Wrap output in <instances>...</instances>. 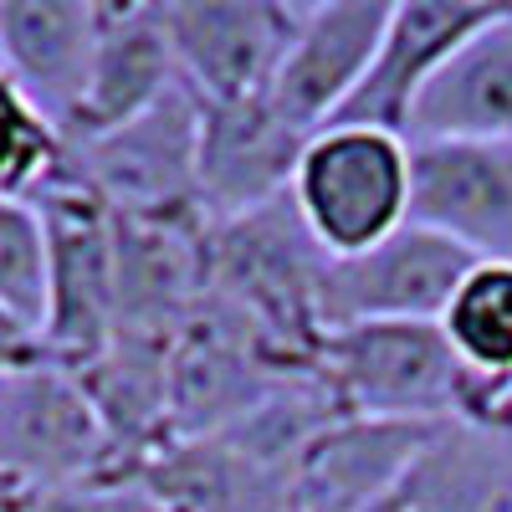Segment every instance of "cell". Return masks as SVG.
Returning <instances> with one entry per match:
<instances>
[{
    "label": "cell",
    "instance_id": "1",
    "mask_svg": "<svg viewBox=\"0 0 512 512\" xmlns=\"http://www.w3.org/2000/svg\"><path fill=\"white\" fill-rule=\"evenodd\" d=\"M313 384L333 415L431 425V431L502 436L497 400L461 369L441 323H349L323 328L313 349Z\"/></svg>",
    "mask_w": 512,
    "mask_h": 512
},
{
    "label": "cell",
    "instance_id": "2",
    "mask_svg": "<svg viewBox=\"0 0 512 512\" xmlns=\"http://www.w3.org/2000/svg\"><path fill=\"white\" fill-rule=\"evenodd\" d=\"M287 205L323 262L390 241L410 226V139L374 123H328L308 134Z\"/></svg>",
    "mask_w": 512,
    "mask_h": 512
},
{
    "label": "cell",
    "instance_id": "3",
    "mask_svg": "<svg viewBox=\"0 0 512 512\" xmlns=\"http://www.w3.org/2000/svg\"><path fill=\"white\" fill-rule=\"evenodd\" d=\"M41 236H47V303H41V344L52 364L88 369L113 344L118 292H113V210L57 175L31 195Z\"/></svg>",
    "mask_w": 512,
    "mask_h": 512
},
{
    "label": "cell",
    "instance_id": "4",
    "mask_svg": "<svg viewBox=\"0 0 512 512\" xmlns=\"http://www.w3.org/2000/svg\"><path fill=\"white\" fill-rule=\"evenodd\" d=\"M128 477L123 451L72 369L0 374V487H62Z\"/></svg>",
    "mask_w": 512,
    "mask_h": 512
},
{
    "label": "cell",
    "instance_id": "5",
    "mask_svg": "<svg viewBox=\"0 0 512 512\" xmlns=\"http://www.w3.org/2000/svg\"><path fill=\"white\" fill-rule=\"evenodd\" d=\"M195 144L200 98L180 82L134 123L88 144H62V175L93 190L113 216H180L195 210Z\"/></svg>",
    "mask_w": 512,
    "mask_h": 512
},
{
    "label": "cell",
    "instance_id": "6",
    "mask_svg": "<svg viewBox=\"0 0 512 512\" xmlns=\"http://www.w3.org/2000/svg\"><path fill=\"white\" fill-rule=\"evenodd\" d=\"M303 11L297 0H159L169 57L200 103L267 98Z\"/></svg>",
    "mask_w": 512,
    "mask_h": 512
},
{
    "label": "cell",
    "instance_id": "7",
    "mask_svg": "<svg viewBox=\"0 0 512 512\" xmlns=\"http://www.w3.org/2000/svg\"><path fill=\"white\" fill-rule=\"evenodd\" d=\"M477 256L456 241L405 226L390 241H379L349 262H328L318 282V323L349 328V323H441L456 282L472 272Z\"/></svg>",
    "mask_w": 512,
    "mask_h": 512
},
{
    "label": "cell",
    "instance_id": "8",
    "mask_svg": "<svg viewBox=\"0 0 512 512\" xmlns=\"http://www.w3.org/2000/svg\"><path fill=\"white\" fill-rule=\"evenodd\" d=\"M308 134L267 103H200V144H195V210L205 226H226L256 216L292 190V169Z\"/></svg>",
    "mask_w": 512,
    "mask_h": 512
},
{
    "label": "cell",
    "instance_id": "9",
    "mask_svg": "<svg viewBox=\"0 0 512 512\" xmlns=\"http://www.w3.org/2000/svg\"><path fill=\"white\" fill-rule=\"evenodd\" d=\"M436 441L441 431L431 425L333 415L297 451L282 512H374L410 482Z\"/></svg>",
    "mask_w": 512,
    "mask_h": 512
},
{
    "label": "cell",
    "instance_id": "10",
    "mask_svg": "<svg viewBox=\"0 0 512 512\" xmlns=\"http://www.w3.org/2000/svg\"><path fill=\"white\" fill-rule=\"evenodd\" d=\"M390 6L395 0H323L303 11V26L267 88V103L297 134H318L349 108L379 52Z\"/></svg>",
    "mask_w": 512,
    "mask_h": 512
},
{
    "label": "cell",
    "instance_id": "11",
    "mask_svg": "<svg viewBox=\"0 0 512 512\" xmlns=\"http://www.w3.org/2000/svg\"><path fill=\"white\" fill-rule=\"evenodd\" d=\"M410 221L512 262V144H410Z\"/></svg>",
    "mask_w": 512,
    "mask_h": 512
},
{
    "label": "cell",
    "instance_id": "12",
    "mask_svg": "<svg viewBox=\"0 0 512 512\" xmlns=\"http://www.w3.org/2000/svg\"><path fill=\"white\" fill-rule=\"evenodd\" d=\"M497 11L502 6H492V0H395L359 93L333 123H374V128H390V134H405L425 82Z\"/></svg>",
    "mask_w": 512,
    "mask_h": 512
},
{
    "label": "cell",
    "instance_id": "13",
    "mask_svg": "<svg viewBox=\"0 0 512 512\" xmlns=\"http://www.w3.org/2000/svg\"><path fill=\"white\" fill-rule=\"evenodd\" d=\"M103 6L98 0H0V72L57 134L88 93Z\"/></svg>",
    "mask_w": 512,
    "mask_h": 512
},
{
    "label": "cell",
    "instance_id": "14",
    "mask_svg": "<svg viewBox=\"0 0 512 512\" xmlns=\"http://www.w3.org/2000/svg\"><path fill=\"white\" fill-rule=\"evenodd\" d=\"M410 144H512V6L472 31L410 108Z\"/></svg>",
    "mask_w": 512,
    "mask_h": 512
},
{
    "label": "cell",
    "instance_id": "15",
    "mask_svg": "<svg viewBox=\"0 0 512 512\" xmlns=\"http://www.w3.org/2000/svg\"><path fill=\"white\" fill-rule=\"evenodd\" d=\"M175 88H180V72H175V57H169L159 6H103L88 93H82L62 144L103 139L113 128L134 123L139 113H149Z\"/></svg>",
    "mask_w": 512,
    "mask_h": 512
},
{
    "label": "cell",
    "instance_id": "16",
    "mask_svg": "<svg viewBox=\"0 0 512 512\" xmlns=\"http://www.w3.org/2000/svg\"><path fill=\"white\" fill-rule=\"evenodd\" d=\"M441 333L461 369L497 400V415L507 420L512 395V262H472L441 308Z\"/></svg>",
    "mask_w": 512,
    "mask_h": 512
},
{
    "label": "cell",
    "instance_id": "17",
    "mask_svg": "<svg viewBox=\"0 0 512 512\" xmlns=\"http://www.w3.org/2000/svg\"><path fill=\"white\" fill-rule=\"evenodd\" d=\"M62 164V134L0 72V195L31 200Z\"/></svg>",
    "mask_w": 512,
    "mask_h": 512
},
{
    "label": "cell",
    "instance_id": "18",
    "mask_svg": "<svg viewBox=\"0 0 512 512\" xmlns=\"http://www.w3.org/2000/svg\"><path fill=\"white\" fill-rule=\"evenodd\" d=\"M0 303L41 328L47 303V236L31 200L0 195Z\"/></svg>",
    "mask_w": 512,
    "mask_h": 512
},
{
    "label": "cell",
    "instance_id": "19",
    "mask_svg": "<svg viewBox=\"0 0 512 512\" xmlns=\"http://www.w3.org/2000/svg\"><path fill=\"white\" fill-rule=\"evenodd\" d=\"M41 364H52L47 344H41V328L0 303V374H26Z\"/></svg>",
    "mask_w": 512,
    "mask_h": 512
},
{
    "label": "cell",
    "instance_id": "20",
    "mask_svg": "<svg viewBox=\"0 0 512 512\" xmlns=\"http://www.w3.org/2000/svg\"><path fill=\"white\" fill-rule=\"evenodd\" d=\"M502 436H512V395H507V420H502Z\"/></svg>",
    "mask_w": 512,
    "mask_h": 512
}]
</instances>
